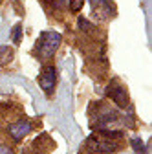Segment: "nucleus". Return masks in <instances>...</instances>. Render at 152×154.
Listing matches in <instances>:
<instances>
[{"label":"nucleus","mask_w":152,"mask_h":154,"mask_svg":"<svg viewBox=\"0 0 152 154\" xmlns=\"http://www.w3.org/2000/svg\"><path fill=\"white\" fill-rule=\"evenodd\" d=\"M61 46V35L57 31H44L41 35V38L37 41L35 46V55L41 61H48L53 57V53L57 51V48Z\"/></svg>","instance_id":"obj_1"},{"label":"nucleus","mask_w":152,"mask_h":154,"mask_svg":"<svg viewBox=\"0 0 152 154\" xmlns=\"http://www.w3.org/2000/svg\"><path fill=\"white\" fill-rule=\"evenodd\" d=\"M31 128H33L31 121H28L26 118H17L15 121H11L8 125V134L13 141H20L24 136H28L31 132Z\"/></svg>","instance_id":"obj_2"},{"label":"nucleus","mask_w":152,"mask_h":154,"mask_svg":"<svg viewBox=\"0 0 152 154\" xmlns=\"http://www.w3.org/2000/svg\"><path fill=\"white\" fill-rule=\"evenodd\" d=\"M106 95H108V97L116 103L117 106H126V105H128V94H126L125 86H123L117 79H114V81L108 85Z\"/></svg>","instance_id":"obj_3"},{"label":"nucleus","mask_w":152,"mask_h":154,"mask_svg":"<svg viewBox=\"0 0 152 154\" xmlns=\"http://www.w3.org/2000/svg\"><path fill=\"white\" fill-rule=\"evenodd\" d=\"M92 4V13L96 15L99 20H106L116 15V6L110 0H90Z\"/></svg>","instance_id":"obj_4"},{"label":"nucleus","mask_w":152,"mask_h":154,"mask_svg":"<svg viewBox=\"0 0 152 154\" xmlns=\"http://www.w3.org/2000/svg\"><path fill=\"white\" fill-rule=\"evenodd\" d=\"M55 83H57V73H55V68L53 66H44L41 75H39V85L41 88L46 92V94H51L53 88H55Z\"/></svg>","instance_id":"obj_5"},{"label":"nucleus","mask_w":152,"mask_h":154,"mask_svg":"<svg viewBox=\"0 0 152 154\" xmlns=\"http://www.w3.org/2000/svg\"><path fill=\"white\" fill-rule=\"evenodd\" d=\"M83 2H84V0H70V11H73V13L81 11V8H83Z\"/></svg>","instance_id":"obj_6"},{"label":"nucleus","mask_w":152,"mask_h":154,"mask_svg":"<svg viewBox=\"0 0 152 154\" xmlns=\"http://www.w3.org/2000/svg\"><path fill=\"white\" fill-rule=\"evenodd\" d=\"M20 37H22V28H20V24H17L15 29H13V42L18 44L20 42Z\"/></svg>","instance_id":"obj_7"},{"label":"nucleus","mask_w":152,"mask_h":154,"mask_svg":"<svg viewBox=\"0 0 152 154\" xmlns=\"http://www.w3.org/2000/svg\"><path fill=\"white\" fill-rule=\"evenodd\" d=\"M132 147L138 154H145V147H143V141L141 140H132Z\"/></svg>","instance_id":"obj_8"},{"label":"nucleus","mask_w":152,"mask_h":154,"mask_svg":"<svg viewBox=\"0 0 152 154\" xmlns=\"http://www.w3.org/2000/svg\"><path fill=\"white\" fill-rule=\"evenodd\" d=\"M0 154H15L11 145H8L6 141H0Z\"/></svg>","instance_id":"obj_9"},{"label":"nucleus","mask_w":152,"mask_h":154,"mask_svg":"<svg viewBox=\"0 0 152 154\" xmlns=\"http://www.w3.org/2000/svg\"><path fill=\"white\" fill-rule=\"evenodd\" d=\"M0 2H2V0H0Z\"/></svg>","instance_id":"obj_10"}]
</instances>
